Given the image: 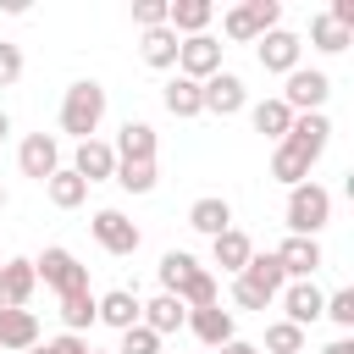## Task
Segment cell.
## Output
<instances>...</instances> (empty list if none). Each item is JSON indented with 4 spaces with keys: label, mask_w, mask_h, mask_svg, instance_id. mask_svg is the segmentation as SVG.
I'll list each match as a JSON object with an SVG mask.
<instances>
[{
    "label": "cell",
    "mask_w": 354,
    "mask_h": 354,
    "mask_svg": "<svg viewBox=\"0 0 354 354\" xmlns=\"http://www.w3.org/2000/svg\"><path fill=\"white\" fill-rule=\"evenodd\" d=\"M100 122H105V88H100L94 77H77V83L61 94V133H72V138L83 144V138L100 133Z\"/></svg>",
    "instance_id": "6da1fadb"
},
{
    "label": "cell",
    "mask_w": 354,
    "mask_h": 354,
    "mask_svg": "<svg viewBox=\"0 0 354 354\" xmlns=\"http://www.w3.org/2000/svg\"><path fill=\"white\" fill-rule=\"evenodd\" d=\"M326 221H332V194H326L321 183L288 188V232H293V238H315Z\"/></svg>",
    "instance_id": "7a4b0ae2"
},
{
    "label": "cell",
    "mask_w": 354,
    "mask_h": 354,
    "mask_svg": "<svg viewBox=\"0 0 354 354\" xmlns=\"http://www.w3.org/2000/svg\"><path fill=\"white\" fill-rule=\"evenodd\" d=\"M271 28H282V0H243V6H232V11L221 17V33H227L232 44H254V39L271 33Z\"/></svg>",
    "instance_id": "3957f363"
},
{
    "label": "cell",
    "mask_w": 354,
    "mask_h": 354,
    "mask_svg": "<svg viewBox=\"0 0 354 354\" xmlns=\"http://www.w3.org/2000/svg\"><path fill=\"white\" fill-rule=\"evenodd\" d=\"M33 277H39L44 288H55L61 299H66V293H83V288H88V266H83V260H77L72 249H61V243H50V249H44V254L33 260Z\"/></svg>",
    "instance_id": "277c9868"
},
{
    "label": "cell",
    "mask_w": 354,
    "mask_h": 354,
    "mask_svg": "<svg viewBox=\"0 0 354 354\" xmlns=\"http://www.w3.org/2000/svg\"><path fill=\"white\" fill-rule=\"evenodd\" d=\"M326 94H332V77H326V72H315V66H293V72H288V88H282L277 100H282L293 116H304V111H321Z\"/></svg>",
    "instance_id": "5b68a950"
},
{
    "label": "cell",
    "mask_w": 354,
    "mask_h": 354,
    "mask_svg": "<svg viewBox=\"0 0 354 354\" xmlns=\"http://www.w3.org/2000/svg\"><path fill=\"white\" fill-rule=\"evenodd\" d=\"M88 232H94V243L105 249V254H116V260H127V254H138V243H144V232L122 216V210H94V221H88Z\"/></svg>",
    "instance_id": "8992f818"
},
{
    "label": "cell",
    "mask_w": 354,
    "mask_h": 354,
    "mask_svg": "<svg viewBox=\"0 0 354 354\" xmlns=\"http://www.w3.org/2000/svg\"><path fill=\"white\" fill-rule=\"evenodd\" d=\"M221 39H210V33H194V39H183L177 44V77H194V83H205V77H216L221 72Z\"/></svg>",
    "instance_id": "52a82bcc"
},
{
    "label": "cell",
    "mask_w": 354,
    "mask_h": 354,
    "mask_svg": "<svg viewBox=\"0 0 354 354\" xmlns=\"http://www.w3.org/2000/svg\"><path fill=\"white\" fill-rule=\"evenodd\" d=\"M17 166H22V177L50 183V177L61 171V138H55V133H28L22 149H17Z\"/></svg>",
    "instance_id": "ba28073f"
},
{
    "label": "cell",
    "mask_w": 354,
    "mask_h": 354,
    "mask_svg": "<svg viewBox=\"0 0 354 354\" xmlns=\"http://www.w3.org/2000/svg\"><path fill=\"white\" fill-rule=\"evenodd\" d=\"M277 254V266H282V277L288 282H310L321 266H326V254H321V238H282V249H271Z\"/></svg>",
    "instance_id": "9c48e42d"
},
{
    "label": "cell",
    "mask_w": 354,
    "mask_h": 354,
    "mask_svg": "<svg viewBox=\"0 0 354 354\" xmlns=\"http://www.w3.org/2000/svg\"><path fill=\"white\" fill-rule=\"evenodd\" d=\"M288 149H299L310 166L326 155V144H332V122H326V111H304V116H293V127H288V138H282Z\"/></svg>",
    "instance_id": "30bf717a"
},
{
    "label": "cell",
    "mask_w": 354,
    "mask_h": 354,
    "mask_svg": "<svg viewBox=\"0 0 354 354\" xmlns=\"http://www.w3.org/2000/svg\"><path fill=\"white\" fill-rule=\"evenodd\" d=\"M299 50H304V39H299V33H288V28H271V33H260V39H254L260 66H266V72H277V77H288V72L299 66Z\"/></svg>",
    "instance_id": "8fae6325"
},
{
    "label": "cell",
    "mask_w": 354,
    "mask_h": 354,
    "mask_svg": "<svg viewBox=\"0 0 354 354\" xmlns=\"http://www.w3.org/2000/svg\"><path fill=\"white\" fill-rule=\"evenodd\" d=\"M199 105H205L210 116H238V111L249 105L243 77H238V72H216V77H205V83H199Z\"/></svg>",
    "instance_id": "7c38bea8"
},
{
    "label": "cell",
    "mask_w": 354,
    "mask_h": 354,
    "mask_svg": "<svg viewBox=\"0 0 354 354\" xmlns=\"http://www.w3.org/2000/svg\"><path fill=\"white\" fill-rule=\"evenodd\" d=\"M205 348H221V343H232L238 337V321H232V310H221V304H205V310H188V321H183Z\"/></svg>",
    "instance_id": "4fadbf2b"
},
{
    "label": "cell",
    "mask_w": 354,
    "mask_h": 354,
    "mask_svg": "<svg viewBox=\"0 0 354 354\" xmlns=\"http://www.w3.org/2000/svg\"><path fill=\"white\" fill-rule=\"evenodd\" d=\"M72 171L94 188V183H111L116 177V149L105 144V138H83L77 144V155H72Z\"/></svg>",
    "instance_id": "5bb4252c"
},
{
    "label": "cell",
    "mask_w": 354,
    "mask_h": 354,
    "mask_svg": "<svg viewBox=\"0 0 354 354\" xmlns=\"http://www.w3.org/2000/svg\"><path fill=\"white\" fill-rule=\"evenodd\" d=\"M277 299H282V321H293V326H315L321 321V304H326V293L315 282H288Z\"/></svg>",
    "instance_id": "9a60e30c"
},
{
    "label": "cell",
    "mask_w": 354,
    "mask_h": 354,
    "mask_svg": "<svg viewBox=\"0 0 354 354\" xmlns=\"http://www.w3.org/2000/svg\"><path fill=\"white\" fill-rule=\"evenodd\" d=\"M39 277H33V260H0V310H28Z\"/></svg>",
    "instance_id": "2e32d148"
},
{
    "label": "cell",
    "mask_w": 354,
    "mask_h": 354,
    "mask_svg": "<svg viewBox=\"0 0 354 354\" xmlns=\"http://www.w3.org/2000/svg\"><path fill=\"white\" fill-rule=\"evenodd\" d=\"M210 17H216V6H210V0H166V28H171L177 39L205 33V28H210Z\"/></svg>",
    "instance_id": "e0dca14e"
},
{
    "label": "cell",
    "mask_w": 354,
    "mask_h": 354,
    "mask_svg": "<svg viewBox=\"0 0 354 354\" xmlns=\"http://www.w3.org/2000/svg\"><path fill=\"white\" fill-rule=\"evenodd\" d=\"M94 321H105V326H116V332L138 326V293H133V288H111V293H100V299H94Z\"/></svg>",
    "instance_id": "ac0fdd59"
},
{
    "label": "cell",
    "mask_w": 354,
    "mask_h": 354,
    "mask_svg": "<svg viewBox=\"0 0 354 354\" xmlns=\"http://www.w3.org/2000/svg\"><path fill=\"white\" fill-rule=\"evenodd\" d=\"M0 348H11V354L39 348V315L33 310H0Z\"/></svg>",
    "instance_id": "d6986e66"
},
{
    "label": "cell",
    "mask_w": 354,
    "mask_h": 354,
    "mask_svg": "<svg viewBox=\"0 0 354 354\" xmlns=\"http://www.w3.org/2000/svg\"><path fill=\"white\" fill-rule=\"evenodd\" d=\"M188 227H194V232H205V238H221V232L232 227V205H227L221 194H205V199H194V205H188Z\"/></svg>",
    "instance_id": "ffe728a7"
},
{
    "label": "cell",
    "mask_w": 354,
    "mask_h": 354,
    "mask_svg": "<svg viewBox=\"0 0 354 354\" xmlns=\"http://www.w3.org/2000/svg\"><path fill=\"white\" fill-rule=\"evenodd\" d=\"M249 254H254V243H249V232H238V227H227L221 238H210V260H216L227 277H238V271L249 266Z\"/></svg>",
    "instance_id": "44dd1931"
},
{
    "label": "cell",
    "mask_w": 354,
    "mask_h": 354,
    "mask_svg": "<svg viewBox=\"0 0 354 354\" xmlns=\"http://www.w3.org/2000/svg\"><path fill=\"white\" fill-rule=\"evenodd\" d=\"M188 321V310H183V299H171V293H160V299H149V304H138V326H149L155 337H166V332H177Z\"/></svg>",
    "instance_id": "7402d4cb"
},
{
    "label": "cell",
    "mask_w": 354,
    "mask_h": 354,
    "mask_svg": "<svg viewBox=\"0 0 354 354\" xmlns=\"http://www.w3.org/2000/svg\"><path fill=\"white\" fill-rule=\"evenodd\" d=\"M111 149H116V160H155V127H149V122H133V116H127Z\"/></svg>",
    "instance_id": "603a6c76"
},
{
    "label": "cell",
    "mask_w": 354,
    "mask_h": 354,
    "mask_svg": "<svg viewBox=\"0 0 354 354\" xmlns=\"http://www.w3.org/2000/svg\"><path fill=\"white\" fill-rule=\"evenodd\" d=\"M249 122H254V133H266L271 144H282V138H288V127H293V111L271 94V100H260V105L249 111Z\"/></svg>",
    "instance_id": "cb8c5ba5"
},
{
    "label": "cell",
    "mask_w": 354,
    "mask_h": 354,
    "mask_svg": "<svg viewBox=\"0 0 354 354\" xmlns=\"http://www.w3.org/2000/svg\"><path fill=\"white\" fill-rule=\"evenodd\" d=\"M177 44H183V39H177L171 28H149V33L138 39V55H144L155 72H166V66H177Z\"/></svg>",
    "instance_id": "d4e9b609"
},
{
    "label": "cell",
    "mask_w": 354,
    "mask_h": 354,
    "mask_svg": "<svg viewBox=\"0 0 354 354\" xmlns=\"http://www.w3.org/2000/svg\"><path fill=\"white\" fill-rule=\"evenodd\" d=\"M160 105H166L177 122L205 111V105H199V83H194V77H166V88H160Z\"/></svg>",
    "instance_id": "484cf974"
},
{
    "label": "cell",
    "mask_w": 354,
    "mask_h": 354,
    "mask_svg": "<svg viewBox=\"0 0 354 354\" xmlns=\"http://www.w3.org/2000/svg\"><path fill=\"white\" fill-rule=\"evenodd\" d=\"M44 194H50V205H55V210H77V205L88 199V183H83L72 166H61V171L44 183Z\"/></svg>",
    "instance_id": "4316f807"
},
{
    "label": "cell",
    "mask_w": 354,
    "mask_h": 354,
    "mask_svg": "<svg viewBox=\"0 0 354 354\" xmlns=\"http://www.w3.org/2000/svg\"><path fill=\"white\" fill-rule=\"evenodd\" d=\"M194 271H199V260H194L188 249H166V254H160V293H171V299H177V293H183V282H188Z\"/></svg>",
    "instance_id": "83f0119b"
},
{
    "label": "cell",
    "mask_w": 354,
    "mask_h": 354,
    "mask_svg": "<svg viewBox=\"0 0 354 354\" xmlns=\"http://www.w3.org/2000/svg\"><path fill=\"white\" fill-rule=\"evenodd\" d=\"M122 194H149L155 183H160V171H155V160H116V177H111Z\"/></svg>",
    "instance_id": "f1b7e54d"
},
{
    "label": "cell",
    "mask_w": 354,
    "mask_h": 354,
    "mask_svg": "<svg viewBox=\"0 0 354 354\" xmlns=\"http://www.w3.org/2000/svg\"><path fill=\"white\" fill-rule=\"evenodd\" d=\"M310 44H315L321 55H337V50H348V44H354V33H348V28H337V22L321 11V17H310Z\"/></svg>",
    "instance_id": "f546056e"
},
{
    "label": "cell",
    "mask_w": 354,
    "mask_h": 354,
    "mask_svg": "<svg viewBox=\"0 0 354 354\" xmlns=\"http://www.w3.org/2000/svg\"><path fill=\"white\" fill-rule=\"evenodd\" d=\"M271 177H277V183H288V188H299V183H310V160H304L299 149L277 144V149H271Z\"/></svg>",
    "instance_id": "4dcf8cb0"
},
{
    "label": "cell",
    "mask_w": 354,
    "mask_h": 354,
    "mask_svg": "<svg viewBox=\"0 0 354 354\" xmlns=\"http://www.w3.org/2000/svg\"><path fill=\"white\" fill-rule=\"evenodd\" d=\"M183 310H205V304H221V288H216V277H210V266H199L188 282H183Z\"/></svg>",
    "instance_id": "1f68e13d"
},
{
    "label": "cell",
    "mask_w": 354,
    "mask_h": 354,
    "mask_svg": "<svg viewBox=\"0 0 354 354\" xmlns=\"http://www.w3.org/2000/svg\"><path fill=\"white\" fill-rule=\"evenodd\" d=\"M61 326H66V332H77V337H83V326H94V293H88V288L61 299Z\"/></svg>",
    "instance_id": "d6a6232c"
},
{
    "label": "cell",
    "mask_w": 354,
    "mask_h": 354,
    "mask_svg": "<svg viewBox=\"0 0 354 354\" xmlns=\"http://www.w3.org/2000/svg\"><path fill=\"white\" fill-rule=\"evenodd\" d=\"M266 354H304V326L271 321V326H266Z\"/></svg>",
    "instance_id": "836d02e7"
},
{
    "label": "cell",
    "mask_w": 354,
    "mask_h": 354,
    "mask_svg": "<svg viewBox=\"0 0 354 354\" xmlns=\"http://www.w3.org/2000/svg\"><path fill=\"white\" fill-rule=\"evenodd\" d=\"M321 315H326V321H337V326H354V288H337V293H326Z\"/></svg>",
    "instance_id": "e575fe53"
},
{
    "label": "cell",
    "mask_w": 354,
    "mask_h": 354,
    "mask_svg": "<svg viewBox=\"0 0 354 354\" xmlns=\"http://www.w3.org/2000/svg\"><path fill=\"white\" fill-rule=\"evenodd\" d=\"M116 354H160V337L149 332V326H127L122 332V348Z\"/></svg>",
    "instance_id": "d590c367"
},
{
    "label": "cell",
    "mask_w": 354,
    "mask_h": 354,
    "mask_svg": "<svg viewBox=\"0 0 354 354\" xmlns=\"http://www.w3.org/2000/svg\"><path fill=\"white\" fill-rule=\"evenodd\" d=\"M133 22L149 33V28H166V0H133Z\"/></svg>",
    "instance_id": "8d00e7d4"
},
{
    "label": "cell",
    "mask_w": 354,
    "mask_h": 354,
    "mask_svg": "<svg viewBox=\"0 0 354 354\" xmlns=\"http://www.w3.org/2000/svg\"><path fill=\"white\" fill-rule=\"evenodd\" d=\"M17 77H22V50H17V44H6V39H0V88H11V83H17Z\"/></svg>",
    "instance_id": "74e56055"
},
{
    "label": "cell",
    "mask_w": 354,
    "mask_h": 354,
    "mask_svg": "<svg viewBox=\"0 0 354 354\" xmlns=\"http://www.w3.org/2000/svg\"><path fill=\"white\" fill-rule=\"evenodd\" d=\"M44 354H88V343H83L77 332H61V337H50V343H44Z\"/></svg>",
    "instance_id": "f35d334b"
},
{
    "label": "cell",
    "mask_w": 354,
    "mask_h": 354,
    "mask_svg": "<svg viewBox=\"0 0 354 354\" xmlns=\"http://www.w3.org/2000/svg\"><path fill=\"white\" fill-rule=\"evenodd\" d=\"M216 354H260V348H254V343H243V337H232V343H221Z\"/></svg>",
    "instance_id": "ab89813d"
},
{
    "label": "cell",
    "mask_w": 354,
    "mask_h": 354,
    "mask_svg": "<svg viewBox=\"0 0 354 354\" xmlns=\"http://www.w3.org/2000/svg\"><path fill=\"white\" fill-rule=\"evenodd\" d=\"M321 354H354V337H332V343H326Z\"/></svg>",
    "instance_id": "60d3db41"
},
{
    "label": "cell",
    "mask_w": 354,
    "mask_h": 354,
    "mask_svg": "<svg viewBox=\"0 0 354 354\" xmlns=\"http://www.w3.org/2000/svg\"><path fill=\"white\" fill-rule=\"evenodd\" d=\"M6 138H11V116L0 111V144H6Z\"/></svg>",
    "instance_id": "b9f144b4"
},
{
    "label": "cell",
    "mask_w": 354,
    "mask_h": 354,
    "mask_svg": "<svg viewBox=\"0 0 354 354\" xmlns=\"http://www.w3.org/2000/svg\"><path fill=\"white\" fill-rule=\"evenodd\" d=\"M0 210H6V188H0Z\"/></svg>",
    "instance_id": "7bdbcfd3"
},
{
    "label": "cell",
    "mask_w": 354,
    "mask_h": 354,
    "mask_svg": "<svg viewBox=\"0 0 354 354\" xmlns=\"http://www.w3.org/2000/svg\"><path fill=\"white\" fill-rule=\"evenodd\" d=\"M28 354H44V348H28Z\"/></svg>",
    "instance_id": "ee69618b"
},
{
    "label": "cell",
    "mask_w": 354,
    "mask_h": 354,
    "mask_svg": "<svg viewBox=\"0 0 354 354\" xmlns=\"http://www.w3.org/2000/svg\"><path fill=\"white\" fill-rule=\"evenodd\" d=\"M88 354H105V348H88Z\"/></svg>",
    "instance_id": "f6af8a7d"
},
{
    "label": "cell",
    "mask_w": 354,
    "mask_h": 354,
    "mask_svg": "<svg viewBox=\"0 0 354 354\" xmlns=\"http://www.w3.org/2000/svg\"><path fill=\"white\" fill-rule=\"evenodd\" d=\"M0 260H6V254H0Z\"/></svg>",
    "instance_id": "bcb514c9"
}]
</instances>
